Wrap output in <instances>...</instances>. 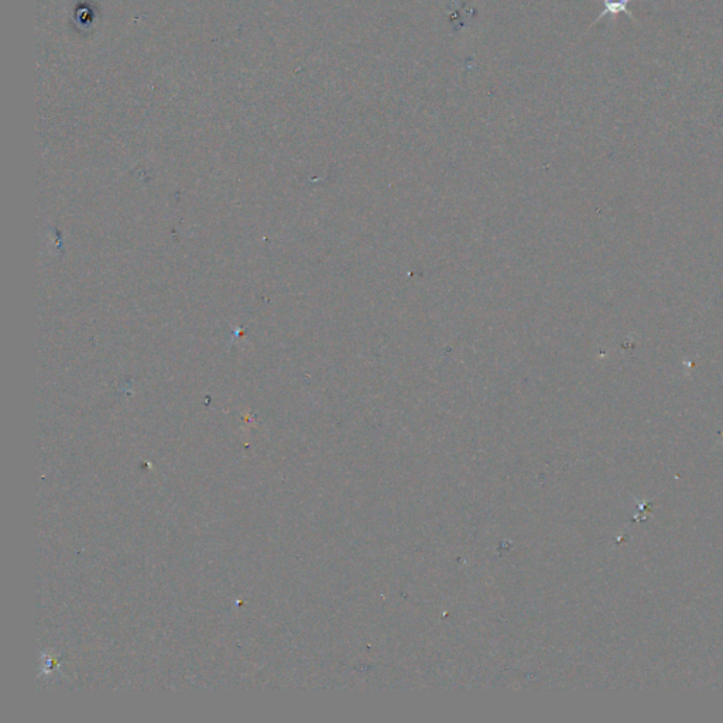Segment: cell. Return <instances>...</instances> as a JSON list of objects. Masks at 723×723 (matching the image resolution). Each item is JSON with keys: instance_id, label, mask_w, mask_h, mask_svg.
<instances>
[{"instance_id": "1", "label": "cell", "mask_w": 723, "mask_h": 723, "mask_svg": "<svg viewBox=\"0 0 723 723\" xmlns=\"http://www.w3.org/2000/svg\"><path fill=\"white\" fill-rule=\"evenodd\" d=\"M630 0H603V10L602 13L598 16V19L595 20V23H598L601 19L606 17V16H610V17H616L617 15L620 13H624L627 15L629 17L634 19L633 13L629 12L627 9V5H629Z\"/></svg>"}]
</instances>
